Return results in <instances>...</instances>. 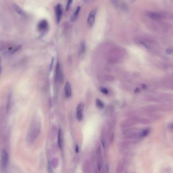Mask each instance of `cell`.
<instances>
[{
    "label": "cell",
    "instance_id": "obj_26",
    "mask_svg": "<svg viewBox=\"0 0 173 173\" xmlns=\"http://www.w3.org/2000/svg\"><path fill=\"white\" fill-rule=\"evenodd\" d=\"M72 0H68L67 5H66V11H68L70 9V8L71 7V5L72 4Z\"/></svg>",
    "mask_w": 173,
    "mask_h": 173
},
{
    "label": "cell",
    "instance_id": "obj_17",
    "mask_svg": "<svg viewBox=\"0 0 173 173\" xmlns=\"http://www.w3.org/2000/svg\"><path fill=\"white\" fill-rule=\"evenodd\" d=\"M21 48V45H17L16 46H14L12 48H10L7 51L5 52V54H13L15 53V52H17L18 50H19Z\"/></svg>",
    "mask_w": 173,
    "mask_h": 173
},
{
    "label": "cell",
    "instance_id": "obj_14",
    "mask_svg": "<svg viewBox=\"0 0 173 173\" xmlns=\"http://www.w3.org/2000/svg\"><path fill=\"white\" fill-rule=\"evenodd\" d=\"M64 92H65V96L67 98H69L71 96V95H72L71 86L69 82H67L65 84Z\"/></svg>",
    "mask_w": 173,
    "mask_h": 173
},
{
    "label": "cell",
    "instance_id": "obj_16",
    "mask_svg": "<svg viewBox=\"0 0 173 173\" xmlns=\"http://www.w3.org/2000/svg\"><path fill=\"white\" fill-rule=\"evenodd\" d=\"M80 10H81V7L79 6V7H78L76 8V9H75V10L74 11L73 14L72 15L71 17V18H70V20H71V22H74L76 21L77 18L78 17V15L79 14V13H80Z\"/></svg>",
    "mask_w": 173,
    "mask_h": 173
},
{
    "label": "cell",
    "instance_id": "obj_15",
    "mask_svg": "<svg viewBox=\"0 0 173 173\" xmlns=\"http://www.w3.org/2000/svg\"><path fill=\"white\" fill-rule=\"evenodd\" d=\"M63 145V136L61 129H59L58 133V145L60 149H61Z\"/></svg>",
    "mask_w": 173,
    "mask_h": 173
},
{
    "label": "cell",
    "instance_id": "obj_2",
    "mask_svg": "<svg viewBox=\"0 0 173 173\" xmlns=\"http://www.w3.org/2000/svg\"><path fill=\"white\" fill-rule=\"evenodd\" d=\"M123 134L128 139H135L140 138V132L137 129H129L125 130Z\"/></svg>",
    "mask_w": 173,
    "mask_h": 173
},
{
    "label": "cell",
    "instance_id": "obj_10",
    "mask_svg": "<svg viewBox=\"0 0 173 173\" xmlns=\"http://www.w3.org/2000/svg\"><path fill=\"white\" fill-rule=\"evenodd\" d=\"M96 14H97V10L96 9L92 10L90 13L88 18V20H87L88 24L89 25L90 27H92L93 26L95 23Z\"/></svg>",
    "mask_w": 173,
    "mask_h": 173
},
{
    "label": "cell",
    "instance_id": "obj_27",
    "mask_svg": "<svg viewBox=\"0 0 173 173\" xmlns=\"http://www.w3.org/2000/svg\"><path fill=\"white\" fill-rule=\"evenodd\" d=\"M101 91L105 94H107L108 92V90L106 88H102L101 89Z\"/></svg>",
    "mask_w": 173,
    "mask_h": 173
},
{
    "label": "cell",
    "instance_id": "obj_31",
    "mask_svg": "<svg viewBox=\"0 0 173 173\" xmlns=\"http://www.w3.org/2000/svg\"><path fill=\"white\" fill-rule=\"evenodd\" d=\"M129 2H130V3H134L136 0H129Z\"/></svg>",
    "mask_w": 173,
    "mask_h": 173
},
{
    "label": "cell",
    "instance_id": "obj_24",
    "mask_svg": "<svg viewBox=\"0 0 173 173\" xmlns=\"http://www.w3.org/2000/svg\"><path fill=\"white\" fill-rule=\"evenodd\" d=\"M139 123H140L143 124H148L151 123V121L147 119L140 118L139 119Z\"/></svg>",
    "mask_w": 173,
    "mask_h": 173
},
{
    "label": "cell",
    "instance_id": "obj_30",
    "mask_svg": "<svg viewBox=\"0 0 173 173\" xmlns=\"http://www.w3.org/2000/svg\"><path fill=\"white\" fill-rule=\"evenodd\" d=\"M169 128L170 130H172L173 131V123H170L169 125Z\"/></svg>",
    "mask_w": 173,
    "mask_h": 173
},
{
    "label": "cell",
    "instance_id": "obj_21",
    "mask_svg": "<svg viewBox=\"0 0 173 173\" xmlns=\"http://www.w3.org/2000/svg\"><path fill=\"white\" fill-rule=\"evenodd\" d=\"M59 164V160L57 158L54 157L53 158L51 162V166L53 168L56 169L57 168Z\"/></svg>",
    "mask_w": 173,
    "mask_h": 173
},
{
    "label": "cell",
    "instance_id": "obj_28",
    "mask_svg": "<svg viewBox=\"0 0 173 173\" xmlns=\"http://www.w3.org/2000/svg\"><path fill=\"white\" fill-rule=\"evenodd\" d=\"M173 53V49H169L167 50L166 53L167 54H171Z\"/></svg>",
    "mask_w": 173,
    "mask_h": 173
},
{
    "label": "cell",
    "instance_id": "obj_19",
    "mask_svg": "<svg viewBox=\"0 0 173 173\" xmlns=\"http://www.w3.org/2000/svg\"><path fill=\"white\" fill-rule=\"evenodd\" d=\"M13 8L14 10L18 13V14L20 15H24V12L22 10V9L19 6L17 5L14 4L13 5Z\"/></svg>",
    "mask_w": 173,
    "mask_h": 173
},
{
    "label": "cell",
    "instance_id": "obj_23",
    "mask_svg": "<svg viewBox=\"0 0 173 173\" xmlns=\"http://www.w3.org/2000/svg\"><path fill=\"white\" fill-rule=\"evenodd\" d=\"M150 132V130L148 129H146L145 130L140 131V138H143L147 136Z\"/></svg>",
    "mask_w": 173,
    "mask_h": 173
},
{
    "label": "cell",
    "instance_id": "obj_5",
    "mask_svg": "<svg viewBox=\"0 0 173 173\" xmlns=\"http://www.w3.org/2000/svg\"><path fill=\"white\" fill-rule=\"evenodd\" d=\"M139 123L138 118H133L131 119H128L121 123V127L122 128H127L132 127L135 124Z\"/></svg>",
    "mask_w": 173,
    "mask_h": 173
},
{
    "label": "cell",
    "instance_id": "obj_9",
    "mask_svg": "<svg viewBox=\"0 0 173 173\" xmlns=\"http://www.w3.org/2000/svg\"><path fill=\"white\" fill-rule=\"evenodd\" d=\"M143 110L144 112L147 113H155L157 111H160L159 105H151L147 106L144 107L143 108Z\"/></svg>",
    "mask_w": 173,
    "mask_h": 173
},
{
    "label": "cell",
    "instance_id": "obj_12",
    "mask_svg": "<svg viewBox=\"0 0 173 173\" xmlns=\"http://www.w3.org/2000/svg\"><path fill=\"white\" fill-rule=\"evenodd\" d=\"M82 171L83 173H92L91 163L89 160H85L82 167Z\"/></svg>",
    "mask_w": 173,
    "mask_h": 173
},
{
    "label": "cell",
    "instance_id": "obj_7",
    "mask_svg": "<svg viewBox=\"0 0 173 173\" xmlns=\"http://www.w3.org/2000/svg\"><path fill=\"white\" fill-rule=\"evenodd\" d=\"M96 160H97L98 170L99 171H101L102 166H103V157L102 156V152H101L100 146L98 147L97 151Z\"/></svg>",
    "mask_w": 173,
    "mask_h": 173
},
{
    "label": "cell",
    "instance_id": "obj_3",
    "mask_svg": "<svg viewBox=\"0 0 173 173\" xmlns=\"http://www.w3.org/2000/svg\"><path fill=\"white\" fill-rule=\"evenodd\" d=\"M55 78L56 80L59 83H62L64 81V74L63 72V70L62 69L61 66L59 63H57L56 71H55Z\"/></svg>",
    "mask_w": 173,
    "mask_h": 173
},
{
    "label": "cell",
    "instance_id": "obj_29",
    "mask_svg": "<svg viewBox=\"0 0 173 173\" xmlns=\"http://www.w3.org/2000/svg\"><path fill=\"white\" fill-rule=\"evenodd\" d=\"M75 152H76V153H78L79 152V146L78 145H76L75 146Z\"/></svg>",
    "mask_w": 173,
    "mask_h": 173
},
{
    "label": "cell",
    "instance_id": "obj_20",
    "mask_svg": "<svg viewBox=\"0 0 173 173\" xmlns=\"http://www.w3.org/2000/svg\"><path fill=\"white\" fill-rule=\"evenodd\" d=\"M124 170V165L122 162L121 161L118 163L117 168H116V173H122Z\"/></svg>",
    "mask_w": 173,
    "mask_h": 173
},
{
    "label": "cell",
    "instance_id": "obj_11",
    "mask_svg": "<svg viewBox=\"0 0 173 173\" xmlns=\"http://www.w3.org/2000/svg\"><path fill=\"white\" fill-rule=\"evenodd\" d=\"M48 23L46 20H42L38 24V30L40 32H44L46 31L48 28Z\"/></svg>",
    "mask_w": 173,
    "mask_h": 173
},
{
    "label": "cell",
    "instance_id": "obj_1",
    "mask_svg": "<svg viewBox=\"0 0 173 173\" xmlns=\"http://www.w3.org/2000/svg\"><path fill=\"white\" fill-rule=\"evenodd\" d=\"M41 129V124L39 120L35 119L32 123L30 132L29 138L31 141H33L39 136Z\"/></svg>",
    "mask_w": 173,
    "mask_h": 173
},
{
    "label": "cell",
    "instance_id": "obj_18",
    "mask_svg": "<svg viewBox=\"0 0 173 173\" xmlns=\"http://www.w3.org/2000/svg\"><path fill=\"white\" fill-rule=\"evenodd\" d=\"M147 16L149 17L152 18L153 19H155V20H158L161 18V15L160 14L156 13V12H148Z\"/></svg>",
    "mask_w": 173,
    "mask_h": 173
},
{
    "label": "cell",
    "instance_id": "obj_4",
    "mask_svg": "<svg viewBox=\"0 0 173 173\" xmlns=\"http://www.w3.org/2000/svg\"><path fill=\"white\" fill-rule=\"evenodd\" d=\"M55 12L56 15V20L57 24H59L62 18V7L60 4H58L55 7Z\"/></svg>",
    "mask_w": 173,
    "mask_h": 173
},
{
    "label": "cell",
    "instance_id": "obj_6",
    "mask_svg": "<svg viewBox=\"0 0 173 173\" xmlns=\"http://www.w3.org/2000/svg\"><path fill=\"white\" fill-rule=\"evenodd\" d=\"M1 157L2 165L4 168H6L7 167L9 161V156L6 149H2L1 151Z\"/></svg>",
    "mask_w": 173,
    "mask_h": 173
},
{
    "label": "cell",
    "instance_id": "obj_33",
    "mask_svg": "<svg viewBox=\"0 0 173 173\" xmlns=\"http://www.w3.org/2000/svg\"><path fill=\"white\" fill-rule=\"evenodd\" d=\"M95 173H97V171H96V172H95Z\"/></svg>",
    "mask_w": 173,
    "mask_h": 173
},
{
    "label": "cell",
    "instance_id": "obj_32",
    "mask_svg": "<svg viewBox=\"0 0 173 173\" xmlns=\"http://www.w3.org/2000/svg\"><path fill=\"white\" fill-rule=\"evenodd\" d=\"M2 71V69H1V57H0V74L1 73Z\"/></svg>",
    "mask_w": 173,
    "mask_h": 173
},
{
    "label": "cell",
    "instance_id": "obj_13",
    "mask_svg": "<svg viewBox=\"0 0 173 173\" xmlns=\"http://www.w3.org/2000/svg\"><path fill=\"white\" fill-rule=\"evenodd\" d=\"M86 50V45L84 41L81 42L78 49V55L80 57L82 56L85 54Z\"/></svg>",
    "mask_w": 173,
    "mask_h": 173
},
{
    "label": "cell",
    "instance_id": "obj_8",
    "mask_svg": "<svg viewBox=\"0 0 173 173\" xmlns=\"http://www.w3.org/2000/svg\"><path fill=\"white\" fill-rule=\"evenodd\" d=\"M84 108V104L83 102H80L78 105L76 110V116L78 121H81L83 118V110Z\"/></svg>",
    "mask_w": 173,
    "mask_h": 173
},
{
    "label": "cell",
    "instance_id": "obj_25",
    "mask_svg": "<svg viewBox=\"0 0 173 173\" xmlns=\"http://www.w3.org/2000/svg\"><path fill=\"white\" fill-rule=\"evenodd\" d=\"M96 104L98 108H100V109H102V108H103L104 107V104H103V103L99 99H96Z\"/></svg>",
    "mask_w": 173,
    "mask_h": 173
},
{
    "label": "cell",
    "instance_id": "obj_22",
    "mask_svg": "<svg viewBox=\"0 0 173 173\" xmlns=\"http://www.w3.org/2000/svg\"><path fill=\"white\" fill-rule=\"evenodd\" d=\"M11 106V95H9L8 97L7 104L6 106V111L7 112H8L10 111Z\"/></svg>",
    "mask_w": 173,
    "mask_h": 173
}]
</instances>
